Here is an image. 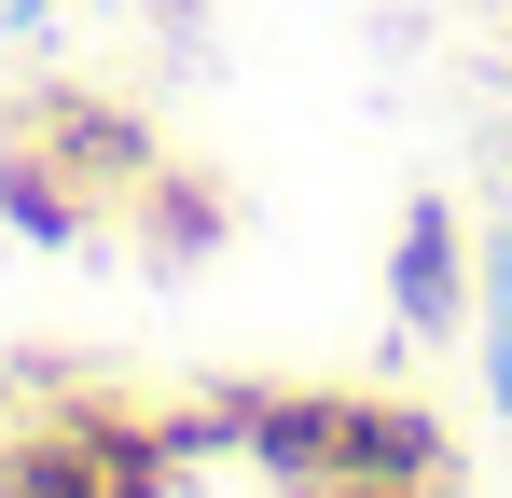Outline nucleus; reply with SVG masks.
<instances>
[{
    "mask_svg": "<svg viewBox=\"0 0 512 498\" xmlns=\"http://www.w3.org/2000/svg\"><path fill=\"white\" fill-rule=\"evenodd\" d=\"M236 443H250L263 471L291 498L319 485H443V429L416 402H236Z\"/></svg>",
    "mask_w": 512,
    "mask_h": 498,
    "instance_id": "f257e3e1",
    "label": "nucleus"
},
{
    "mask_svg": "<svg viewBox=\"0 0 512 498\" xmlns=\"http://www.w3.org/2000/svg\"><path fill=\"white\" fill-rule=\"evenodd\" d=\"M28 139L70 166V194H84V208H111V194H139V180H153V125H125V111H97V97H56Z\"/></svg>",
    "mask_w": 512,
    "mask_h": 498,
    "instance_id": "f03ea898",
    "label": "nucleus"
},
{
    "mask_svg": "<svg viewBox=\"0 0 512 498\" xmlns=\"http://www.w3.org/2000/svg\"><path fill=\"white\" fill-rule=\"evenodd\" d=\"M388 291H402V332H457L471 319V291H457V208H429L402 222V249H388Z\"/></svg>",
    "mask_w": 512,
    "mask_h": 498,
    "instance_id": "7ed1b4c3",
    "label": "nucleus"
},
{
    "mask_svg": "<svg viewBox=\"0 0 512 498\" xmlns=\"http://www.w3.org/2000/svg\"><path fill=\"white\" fill-rule=\"evenodd\" d=\"M0 222H14L28 249H84V194H70V166L42 153V139L0 153Z\"/></svg>",
    "mask_w": 512,
    "mask_h": 498,
    "instance_id": "20e7f679",
    "label": "nucleus"
},
{
    "mask_svg": "<svg viewBox=\"0 0 512 498\" xmlns=\"http://www.w3.org/2000/svg\"><path fill=\"white\" fill-rule=\"evenodd\" d=\"M0 498H111L84 457V429L56 415V429H0Z\"/></svg>",
    "mask_w": 512,
    "mask_h": 498,
    "instance_id": "39448f33",
    "label": "nucleus"
},
{
    "mask_svg": "<svg viewBox=\"0 0 512 498\" xmlns=\"http://www.w3.org/2000/svg\"><path fill=\"white\" fill-rule=\"evenodd\" d=\"M319 498H416V485H319Z\"/></svg>",
    "mask_w": 512,
    "mask_h": 498,
    "instance_id": "423d86ee",
    "label": "nucleus"
}]
</instances>
